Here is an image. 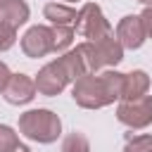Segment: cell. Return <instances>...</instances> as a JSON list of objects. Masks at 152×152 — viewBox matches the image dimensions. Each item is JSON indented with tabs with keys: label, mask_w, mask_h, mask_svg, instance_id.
<instances>
[{
	"label": "cell",
	"mask_w": 152,
	"mask_h": 152,
	"mask_svg": "<svg viewBox=\"0 0 152 152\" xmlns=\"http://www.w3.org/2000/svg\"><path fill=\"white\" fill-rule=\"evenodd\" d=\"M76 50L81 52V59L86 64L88 74H100L102 69H114L121 59H124V48L116 40V36H107L100 40H83L76 45Z\"/></svg>",
	"instance_id": "obj_1"
},
{
	"label": "cell",
	"mask_w": 152,
	"mask_h": 152,
	"mask_svg": "<svg viewBox=\"0 0 152 152\" xmlns=\"http://www.w3.org/2000/svg\"><path fill=\"white\" fill-rule=\"evenodd\" d=\"M19 133L33 142L50 145L62 135V119L52 109H45V107L28 109L19 116Z\"/></svg>",
	"instance_id": "obj_2"
},
{
	"label": "cell",
	"mask_w": 152,
	"mask_h": 152,
	"mask_svg": "<svg viewBox=\"0 0 152 152\" xmlns=\"http://www.w3.org/2000/svg\"><path fill=\"white\" fill-rule=\"evenodd\" d=\"M71 97L83 109H102V107L112 104L100 74H83L81 78H76L74 88H71Z\"/></svg>",
	"instance_id": "obj_3"
},
{
	"label": "cell",
	"mask_w": 152,
	"mask_h": 152,
	"mask_svg": "<svg viewBox=\"0 0 152 152\" xmlns=\"http://www.w3.org/2000/svg\"><path fill=\"white\" fill-rule=\"evenodd\" d=\"M74 31L78 36H83L86 40H90V43L100 40V38H107V36H114V28L107 21V17L102 14L97 2H86L78 10V19H76Z\"/></svg>",
	"instance_id": "obj_4"
},
{
	"label": "cell",
	"mask_w": 152,
	"mask_h": 152,
	"mask_svg": "<svg viewBox=\"0 0 152 152\" xmlns=\"http://www.w3.org/2000/svg\"><path fill=\"white\" fill-rule=\"evenodd\" d=\"M116 119L131 131L147 128L152 124V95H142V97H133V100H119Z\"/></svg>",
	"instance_id": "obj_5"
},
{
	"label": "cell",
	"mask_w": 152,
	"mask_h": 152,
	"mask_svg": "<svg viewBox=\"0 0 152 152\" xmlns=\"http://www.w3.org/2000/svg\"><path fill=\"white\" fill-rule=\"evenodd\" d=\"M21 52L31 59H38V57H45L52 52V33L48 26H31L24 36H21Z\"/></svg>",
	"instance_id": "obj_6"
},
{
	"label": "cell",
	"mask_w": 152,
	"mask_h": 152,
	"mask_svg": "<svg viewBox=\"0 0 152 152\" xmlns=\"http://www.w3.org/2000/svg\"><path fill=\"white\" fill-rule=\"evenodd\" d=\"M114 36H116V40L121 43L124 50H138V48H142V43L147 40V38H145V28H142L138 14H126L124 19H119Z\"/></svg>",
	"instance_id": "obj_7"
},
{
	"label": "cell",
	"mask_w": 152,
	"mask_h": 152,
	"mask_svg": "<svg viewBox=\"0 0 152 152\" xmlns=\"http://www.w3.org/2000/svg\"><path fill=\"white\" fill-rule=\"evenodd\" d=\"M36 83L28 74H12L7 86L2 88V97L10 102V104H28L33 97H36Z\"/></svg>",
	"instance_id": "obj_8"
},
{
	"label": "cell",
	"mask_w": 152,
	"mask_h": 152,
	"mask_svg": "<svg viewBox=\"0 0 152 152\" xmlns=\"http://www.w3.org/2000/svg\"><path fill=\"white\" fill-rule=\"evenodd\" d=\"M33 83H36V90L40 93V95H48V97H55V95H59L64 88H66V76L62 74V69L55 64V59L50 62V64H45L38 74H36V78H33Z\"/></svg>",
	"instance_id": "obj_9"
},
{
	"label": "cell",
	"mask_w": 152,
	"mask_h": 152,
	"mask_svg": "<svg viewBox=\"0 0 152 152\" xmlns=\"http://www.w3.org/2000/svg\"><path fill=\"white\" fill-rule=\"evenodd\" d=\"M28 17H31V10L24 0H2L0 2V24L19 28L28 21Z\"/></svg>",
	"instance_id": "obj_10"
},
{
	"label": "cell",
	"mask_w": 152,
	"mask_h": 152,
	"mask_svg": "<svg viewBox=\"0 0 152 152\" xmlns=\"http://www.w3.org/2000/svg\"><path fill=\"white\" fill-rule=\"evenodd\" d=\"M150 90V74L145 69H133L128 74H124V93L121 100H133V97H142Z\"/></svg>",
	"instance_id": "obj_11"
},
{
	"label": "cell",
	"mask_w": 152,
	"mask_h": 152,
	"mask_svg": "<svg viewBox=\"0 0 152 152\" xmlns=\"http://www.w3.org/2000/svg\"><path fill=\"white\" fill-rule=\"evenodd\" d=\"M43 17L52 26H76L78 12L71 5H64V2H48L43 7Z\"/></svg>",
	"instance_id": "obj_12"
},
{
	"label": "cell",
	"mask_w": 152,
	"mask_h": 152,
	"mask_svg": "<svg viewBox=\"0 0 152 152\" xmlns=\"http://www.w3.org/2000/svg\"><path fill=\"white\" fill-rule=\"evenodd\" d=\"M55 64L62 69V74L66 76V81H69V83H74V81H76V78H81L83 74H88V71H86V64H83V59H81V52H78L76 48H71V50L62 52V55L55 59Z\"/></svg>",
	"instance_id": "obj_13"
},
{
	"label": "cell",
	"mask_w": 152,
	"mask_h": 152,
	"mask_svg": "<svg viewBox=\"0 0 152 152\" xmlns=\"http://www.w3.org/2000/svg\"><path fill=\"white\" fill-rule=\"evenodd\" d=\"M100 76H102V83H104V90H107L112 104L116 100H121V93H124V74L116 71V69H104Z\"/></svg>",
	"instance_id": "obj_14"
},
{
	"label": "cell",
	"mask_w": 152,
	"mask_h": 152,
	"mask_svg": "<svg viewBox=\"0 0 152 152\" xmlns=\"http://www.w3.org/2000/svg\"><path fill=\"white\" fill-rule=\"evenodd\" d=\"M50 33H52V52H66V50H71L74 36H76L74 26H52Z\"/></svg>",
	"instance_id": "obj_15"
},
{
	"label": "cell",
	"mask_w": 152,
	"mask_h": 152,
	"mask_svg": "<svg viewBox=\"0 0 152 152\" xmlns=\"http://www.w3.org/2000/svg\"><path fill=\"white\" fill-rule=\"evenodd\" d=\"M59 152H90V140H88L86 133H81V131H71V133L62 140Z\"/></svg>",
	"instance_id": "obj_16"
},
{
	"label": "cell",
	"mask_w": 152,
	"mask_h": 152,
	"mask_svg": "<svg viewBox=\"0 0 152 152\" xmlns=\"http://www.w3.org/2000/svg\"><path fill=\"white\" fill-rule=\"evenodd\" d=\"M124 152H152V133H126Z\"/></svg>",
	"instance_id": "obj_17"
},
{
	"label": "cell",
	"mask_w": 152,
	"mask_h": 152,
	"mask_svg": "<svg viewBox=\"0 0 152 152\" xmlns=\"http://www.w3.org/2000/svg\"><path fill=\"white\" fill-rule=\"evenodd\" d=\"M17 145H19L17 131L7 124H0V152H12Z\"/></svg>",
	"instance_id": "obj_18"
},
{
	"label": "cell",
	"mask_w": 152,
	"mask_h": 152,
	"mask_svg": "<svg viewBox=\"0 0 152 152\" xmlns=\"http://www.w3.org/2000/svg\"><path fill=\"white\" fill-rule=\"evenodd\" d=\"M17 43V28L0 24V52H7L10 48H14Z\"/></svg>",
	"instance_id": "obj_19"
},
{
	"label": "cell",
	"mask_w": 152,
	"mask_h": 152,
	"mask_svg": "<svg viewBox=\"0 0 152 152\" xmlns=\"http://www.w3.org/2000/svg\"><path fill=\"white\" fill-rule=\"evenodd\" d=\"M138 17H140V24L145 28V38H152V7H145Z\"/></svg>",
	"instance_id": "obj_20"
},
{
	"label": "cell",
	"mask_w": 152,
	"mask_h": 152,
	"mask_svg": "<svg viewBox=\"0 0 152 152\" xmlns=\"http://www.w3.org/2000/svg\"><path fill=\"white\" fill-rule=\"evenodd\" d=\"M10 76H12V71H10V66H7L5 62H0V93H2V88L7 86V81H10Z\"/></svg>",
	"instance_id": "obj_21"
},
{
	"label": "cell",
	"mask_w": 152,
	"mask_h": 152,
	"mask_svg": "<svg viewBox=\"0 0 152 152\" xmlns=\"http://www.w3.org/2000/svg\"><path fill=\"white\" fill-rule=\"evenodd\" d=\"M12 152H31V150H28V145H24V142H19V145H17V147H14Z\"/></svg>",
	"instance_id": "obj_22"
},
{
	"label": "cell",
	"mask_w": 152,
	"mask_h": 152,
	"mask_svg": "<svg viewBox=\"0 0 152 152\" xmlns=\"http://www.w3.org/2000/svg\"><path fill=\"white\" fill-rule=\"evenodd\" d=\"M140 5H145V7H152V0H138Z\"/></svg>",
	"instance_id": "obj_23"
},
{
	"label": "cell",
	"mask_w": 152,
	"mask_h": 152,
	"mask_svg": "<svg viewBox=\"0 0 152 152\" xmlns=\"http://www.w3.org/2000/svg\"><path fill=\"white\" fill-rule=\"evenodd\" d=\"M66 2H76V0H64V5H66Z\"/></svg>",
	"instance_id": "obj_24"
},
{
	"label": "cell",
	"mask_w": 152,
	"mask_h": 152,
	"mask_svg": "<svg viewBox=\"0 0 152 152\" xmlns=\"http://www.w3.org/2000/svg\"><path fill=\"white\" fill-rule=\"evenodd\" d=\"M0 2H2V0H0Z\"/></svg>",
	"instance_id": "obj_25"
}]
</instances>
